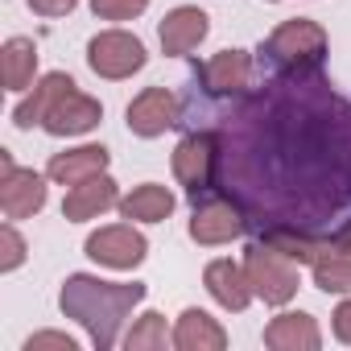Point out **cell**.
<instances>
[{"label": "cell", "instance_id": "obj_1", "mask_svg": "<svg viewBox=\"0 0 351 351\" xmlns=\"http://www.w3.org/2000/svg\"><path fill=\"white\" fill-rule=\"evenodd\" d=\"M178 124L215 136V195L265 240L351 248V99L322 71H277L236 95L186 91Z\"/></svg>", "mask_w": 351, "mask_h": 351}, {"label": "cell", "instance_id": "obj_2", "mask_svg": "<svg viewBox=\"0 0 351 351\" xmlns=\"http://www.w3.org/2000/svg\"><path fill=\"white\" fill-rule=\"evenodd\" d=\"M141 298H145V285H136V281L120 285V281H99V277L75 273V277H66L58 302H62V314L75 318L99 351H108L120 339V326Z\"/></svg>", "mask_w": 351, "mask_h": 351}, {"label": "cell", "instance_id": "obj_3", "mask_svg": "<svg viewBox=\"0 0 351 351\" xmlns=\"http://www.w3.org/2000/svg\"><path fill=\"white\" fill-rule=\"evenodd\" d=\"M322 62H326V34L322 25L306 17L277 25L261 46V66H269L273 75L277 71H322Z\"/></svg>", "mask_w": 351, "mask_h": 351}, {"label": "cell", "instance_id": "obj_4", "mask_svg": "<svg viewBox=\"0 0 351 351\" xmlns=\"http://www.w3.org/2000/svg\"><path fill=\"white\" fill-rule=\"evenodd\" d=\"M244 273H248V285H252V293L256 298H265L269 306H285L293 293H298V261H289V256H281L277 248H269V244H252L248 252H244Z\"/></svg>", "mask_w": 351, "mask_h": 351}, {"label": "cell", "instance_id": "obj_5", "mask_svg": "<svg viewBox=\"0 0 351 351\" xmlns=\"http://www.w3.org/2000/svg\"><path fill=\"white\" fill-rule=\"evenodd\" d=\"M173 173L186 186L191 203L215 195V136L207 128H186V136L173 149Z\"/></svg>", "mask_w": 351, "mask_h": 351}, {"label": "cell", "instance_id": "obj_6", "mask_svg": "<svg viewBox=\"0 0 351 351\" xmlns=\"http://www.w3.org/2000/svg\"><path fill=\"white\" fill-rule=\"evenodd\" d=\"M0 207L5 219H29L46 207V182L34 169H17L9 153H0Z\"/></svg>", "mask_w": 351, "mask_h": 351}, {"label": "cell", "instance_id": "obj_7", "mask_svg": "<svg viewBox=\"0 0 351 351\" xmlns=\"http://www.w3.org/2000/svg\"><path fill=\"white\" fill-rule=\"evenodd\" d=\"M87 62H91V71L104 75V79H128L132 71L145 66V46H141L132 34H124V29H108V34L91 38Z\"/></svg>", "mask_w": 351, "mask_h": 351}, {"label": "cell", "instance_id": "obj_8", "mask_svg": "<svg viewBox=\"0 0 351 351\" xmlns=\"http://www.w3.org/2000/svg\"><path fill=\"white\" fill-rule=\"evenodd\" d=\"M244 232H248L244 215L223 195H211V199L195 203V219H191V240L195 244H228V240H236Z\"/></svg>", "mask_w": 351, "mask_h": 351}, {"label": "cell", "instance_id": "obj_9", "mask_svg": "<svg viewBox=\"0 0 351 351\" xmlns=\"http://www.w3.org/2000/svg\"><path fill=\"white\" fill-rule=\"evenodd\" d=\"M145 252H149L145 236L132 232L128 223L99 228L95 236H87V256L99 261V265H108V269H132V265L145 261Z\"/></svg>", "mask_w": 351, "mask_h": 351}, {"label": "cell", "instance_id": "obj_10", "mask_svg": "<svg viewBox=\"0 0 351 351\" xmlns=\"http://www.w3.org/2000/svg\"><path fill=\"white\" fill-rule=\"evenodd\" d=\"M248 79H252V58L244 50H219L211 62L195 66L191 83L203 87L207 95H236V91L248 87Z\"/></svg>", "mask_w": 351, "mask_h": 351}, {"label": "cell", "instance_id": "obj_11", "mask_svg": "<svg viewBox=\"0 0 351 351\" xmlns=\"http://www.w3.org/2000/svg\"><path fill=\"white\" fill-rule=\"evenodd\" d=\"M173 124H178V99L165 87H149L128 104V128L136 136H161Z\"/></svg>", "mask_w": 351, "mask_h": 351}, {"label": "cell", "instance_id": "obj_12", "mask_svg": "<svg viewBox=\"0 0 351 351\" xmlns=\"http://www.w3.org/2000/svg\"><path fill=\"white\" fill-rule=\"evenodd\" d=\"M99 116H104V108H99L91 95H83V91L71 87V91L46 112L42 128L54 132V136H79V132H91V128L99 124Z\"/></svg>", "mask_w": 351, "mask_h": 351}, {"label": "cell", "instance_id": "obj_13", "mask_svg": "<svg viewBox=\"0 0 351 351\" xmlns=\"http://www.w3.org/2000/svg\"><path fill=\"white\" fill-rule=\"evenodd\" d=\"M207 29H211V25H207V13L182 5V9H173V13L161 21V50L173 54V58H182V54H191V50L207 38Z\"/></svg>", "mask_w": 351, "mask_h": 351}, {"label": "cell", "instance_id": "obj_14", "mask_svg": "<svg viewBox=\"0 0 351 351\" xmlns=\"http://www.w3.org/2000/svg\"><path fill=\"white\" fill-rule=\"evenodd\" d=\"M104 169H108V149L104 145H83V149H71V153H54L50 165H46V173L62 186H79V182L95 178Z\"/></svg>", "mask_w": 351, "mask_h": 351}, {"label": "cell", "instance_id": "obj_15", "mask_svg": "<svg viewBox=\"0 0 351 351\" xmlns=\"http://www.w3.org/2000/svg\"><path fill=\"white\" fill-rule=\"evenodd\" d=\"M116 203H120V199H116V182L108 178V173H95V178L71 186V195H66V203H62V215H66L71 223H83V219H95L99 211L116 207Z\"/></svg>", "mask_w": 351, "mask_h": 351}, {"label": "cell", "instance_id": "obj_16", "mask_svg": "<svg viewBox=\"0 0 351 351\" xmlns=\"http://www.w3.org/2000/svg\"><path fill=\"white\" fill-rule=\"evenodd\" d=\"M211 298L223 306V310H244L252 302V285H248V273L236 265V261H211L207 273H203Z\"/></svg>", "mask_w": 351, "mask_h": 351}, {"label": "cell", "instance_id": "obj_17", "mask_svg": "<svg viewBox=\"0 0 351 351\" xmlns=\"http://www.w3.org/2000/svg\"><path fill=\"white\" fill-rule=\"evenodd\" d=\"M318 343H322V335L310 314H277L265 326V347H273V351H314Z\"/></svg>", "mask_w": 351, "mask_h": 351}, {"label": "cell", "instance_id": "obj_18", "mask_svg": "<svg viewBox=\"0 0 351 351\" xmlns=\"http://www.w3.org/2000/svg\"><path fill=\"white\" fill-rule=\"evenodd\" d=\"M173 347H178V351H223L228 335H223V326L211 314L186 310L178 318V326H173Z\"/></svg>", "mask_w": 351, "mask_h": 351}, {"label": "cell", "instance_id": "obj_19", "mask_svg": "<svg viewBox=\"0 0 351 351\" xmlns=\"http://www.w3.org/2000/svg\"><path fill=\"white\" fill-rule=\"evenodd\" d=\"M71 87H75V83H71V75H62V71L46 75V79L34 87V95L17 104L13 124H17V128H34V124H42V120H46V112H50V108H54V104H58Z\"/></svg>", "mask_w": 351, "mask_h": 351}, {"label": "cell", "instance_id": "obj_20", "mask_svg": "<svg viewBox=\"0 0 351 351\" xmlns=\"http://www.w3.org/2000/svg\"><path fill=\"white\" fill-rule=\"evenodd\" d=\"M310 269H314V285L322 293H351V248L322 244Z\"/></svg>", "mask_w": 351, "mask_h": 351}, {"label": "cell", "instance_id": "obj_21", "mask_svg": "<svg viewBox=\"0 0 351 351\" xmlns=\"http://www.w3.org/2000/svg\"><path fill=\"white\" fill-rule=\"evenodd\" d=\"M173 211V195L165 186H136L128 199H120V215L124 219H141V223H161Z\"/></svg>", "mask_w": 351, "mask_h": 351}, {"label": "cell", "instance_id": "obj_22", "mask_svg": "<svg viewBox=\"0 0 351 351\" xmlns=\"http://www.w3.org/2000/svg\"><path fill=\"white\" fill-rule=\"evenodd\" d=\"M34 71H38V46L29 38H9L5 42V87L25 91L34 83Z\"/></svg>", "mask_w": 351, "mask_h": 351}, {"label": "cell", "instance_id": "obj_23", "mask_svg": "<svg viewBox=\"0 0 351 351\" xmlns=\"http://www.w3.org/2000/svg\"><path fill=\"white\" fill-rule=\"evenodd\" d=\"M128 351H153V347H165V318L161 314H145L132 330H128Z\"/></svg>", "mask_w": 351, "mask_h": 351}, {"label": "cell", "instance_id": "obj_24", "mask_svg": "<svg viewBox=\"0 0 351 351\" xmlns=\"http://www.w3.org/2000/svg\"><path fill=\"white\" fill-rule=\"evenodd\" d=\"M145 5L149 0H91L95 17H104V21H132L145 13Z\"/></svg>", "mask_w": 351, "mask_h": 351}, {"label": "cell", "instance_id": "obj_25", "mask_svg": "<svg viewBox=\"0 0 351 351\" xmlns=\"http://www.w3.org/2000/svg\"><path fill=\"white\" fill-rule=\"evenodd\" d=\"M25 261V244H21V236L13 232V228H5V232H0V269H17Z\"/></svg>", "mask_w": 351, "mask_h": 351}, {"label": "cell", "instance_id": "obj_26", "mask_svg": "<svg viewBox=\"0 0 351 351\" xmlns=\"http://www.w3.org/2000/svg\"><path fill=\"white\" fill-rule=\"evenodd\" d=\"M42 347H58V351H75V339L71 335H58V330H46V335H34L25 343V351H42Z\"/></svg>", "mask_w": 351, "mask_h": 351}, {"label": "cell", "instance_id": "obj_27", "mask_svg": "<svg viewBox=\"0 0 351 351\" xmlns=\"http://www.w3.org/2000/svg\"><path fill=\"white\" fill-rule=\"evenodd\" d=\"M75 5H79V0H29V9L42 13V17H62V13H71Z\"/></svg>", "mask_w": 351, "mask_h": 351}, {"label": "cell", "instance_id": "obj_28", "mask_svg": "<svg viewBox=\"0 0 351 351\" xmlns=\"http://www.w3.org/2000/svg\"><path fill=\"white\" fill-rule=\"evenodd\" d=\"M335 335H339L343 343H351V302H343V306L335 310Z\"/></svg>", "mask_w": 351, "mask_h": 351}]
</instances>
